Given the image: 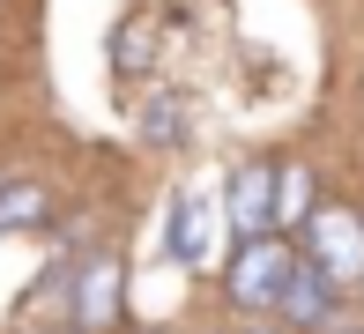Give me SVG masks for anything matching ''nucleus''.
Masks as SVG:
<instances>
[{"label":"nucleus","mask_w":364,"mask_h":334,"mask_svg":"<svg viewBox=\"0 0 364 334\" xmlns=\"http://www.w3.org/2000/svg\"><path fill=\"white\" fill-rule=\"evenodd\" d=\"M290 267H297V253L275 238V230H260V238H245L238 260H230V297H238L245 312H275V297H283Z\"/></svg>","instance_id":"nucleus-1"},{"label":"nucleus","mask_w":364,"mask_h":334,"mask_svg":"<svg viewBox=\"0 0 364 334\" xmlns=\"http://www.w3.org/2000/svg\"><path fill=\"white\" fill-rule=\"evenodd\" d=\"M230 230L238 238L275 230V163H238V178H230Z\"/></svg>","instance_id":"nucleus-2"},{"label":"nucleus","mask_w":364,"mask_h":334,"mask_svg":"<svg viewBox=\"0 0 364 334\" xmlns=\"http://www.w3.org/2000/svg\"><path fill=\"white\" fill-rule=\"evenodd\" d=\"M312 245H320V275L327 282H350L357 267H364V238H357V223L342 208H320V215H312Z\"/></svg>","instance_id":"nucleus-3"},{"label":"nucleus","mask_w":364,"mask_h":334,"mask_svg":"<svg viewBox=\"0 0 364 334\" xmlns=\"http://www.w3.org/2000/svg\"><path fill=\"white\" fill-rule=\"evenodd\" d=\"M327 305H335V282H327L320 267L297 260V267H290V282H283V297H275V312H283V320H297V327H320V320H327Z\"/></svg>","instance_id":"nucleus-4"},{"label":"nucleus","mask_w":364,"mask_h":334,"mask_svg":"<svg viewBox=\"0 0 364 334\" xmlns=\"http://www.w3.org/2000/svg\"><path fill=\"white\" fill-rule=\"evenodd\" d=\"M75 312H82V327H105L112 312H119V267H112V260H90V267H82Z\"/></svg>","instance_id":"nucleus-5"},{"label":"nucleus","mask_w":364,"mask_h":334,"mask_svg":"<svg viewBox=\"0 0 364 334\" xmlns=\"http://www.w3.org/2000/svg\"><path fill=\"white\" fill-rule=\"evenodd\" d=\"M305 200H312V178L297 171H275V223H305Z\"/></svg>","instance_id":"nucleus-6"},{"label":"nucleus","mask_w":364,"mask_h":334,"mask_svg":"<svg viewBox=\"0 0 364 334\" xmlns=\"http://www.w3.org/2000/svg\"><path fill=\"white\" fill-rule=\"evenodd\" d=\"M253 334H268V327H253Z\"/></svg>","instance_id":"nucleus-7"}]
</instances>
